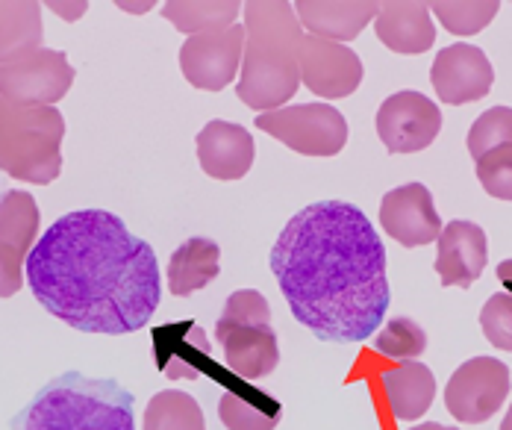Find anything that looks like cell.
Listing matches in <instances>:
<instances>
[{
    "label": "cell",
    "mask_w": 512,
    "mask_h": 430,
    "mask_svg": "<svg viewBox=\"0 0 512 430\" xmlns=\"http://www.w3.org/2000/svg\"><path fill=\"white\" fill-rule=\"evenodd\" d=\"M430 83L439 95V101L462 107L471 101H483L492 92L495 83V68L489 56L474 45L457 42L436 54L430 68Z\"/></svg>",
    "instance_id": "4fadbf2b"
},
{
    "label": "cell",
    "mask_w": 512,
    "mask_h": 430,
    "mask_svg": "<svg viewBox=\"0 0 512 430\" xmlns=\"http://www.w3.org/2000/svg\"><path fill=\"white\" fill-rule=\"evenodd\" d=\"M218 263H221V248L215 239L195 236L183 242L168 260V292L174 298L195 295L198 289H204L218 277L221 271Z\"/></svg>",
    "instance_id": "7402d4cb"
},
{
    "label": "cell",
    "mask_w": 512,
    "mask_h": 430,
    "mask_svg": "<svg viewBox=\"0 0 512 430\" xmlns=\"http://www.w3.org/2000/svg\"><path fill=\"white\" fill-rule=\"evenodd\" d=\"M380 224L404 248H424L436 242L445 227L424 183H407L392 189L380 204Z\"/></svg>",
    "instance_id": "5bb4252c"
},
{
    "label": "cell",
    "mask_w": 512,
    "mask_h": 430,
    "mask_svg": "<svg viewBox=\"0 0 512 430\" xmlns=\"http://www.w3.org/2000/svg\"><path fill=\"white\" fill-rule=\"evenodd\" d=\"M48 6H51L56 15H62V18H80L89 3H48Z\"/></svg>",
    "instance_id": "836d02e7"
},
{
    "label": "cell",
    "mask_w": 512,
    "mask_h": 430,
    "mask_svg": "<svg viewBox=\"0 0 512 430\" xmlns=\"http://www.w3.org/2000/svg\"><path fill=\"white\" fill-rule=\"evenodd\" d=\"M498 280H501L504 286H512V260H504V263L498 266Z\"/></svg>",
    "instance_id": "e575fe53"
},
{
    "label": "cell",
    "mask_w": 512,
    "mask_h": 430,
    "mask_svg": "<svg viewBox=\"0 0 512 430\" xmlns=\"http://www.w3.org/2000/svg\"><path fill=\"white\" fill-rule=\"evenodd\" d=\"M442 130V109L421 92H395L377 112V136L389 154H418Z\"/></svg>",
    "instance_id": "30bf717a"
},
{
    "label": "cell",
    "mask_w": 512,
    "mask_h": 430,
    "mask_svg": "<svg viewBox=\"0 0 512 430\" xmlns=\"http://www.w3.org/2000/svg\"><path fill=\"white\" fill-rule=\"evenodd\" d=\"M215 339L224 348V366L242 380L268 377L280 363V342L271 324H215Z\"/></svg>",
    "instance_id": "2e32d148"
},
{
    "label": "cell",
    "mask_w": 512,
    "mask_h": 430,
    "mask_svg": "<svg viewBox=\"0 0 512 430\" xmlns=\"http://www.w3.org/2000/svg\"><path fill=\"white\" fill-rule=\"evenodd\" d=\"M507 289H510V295H512V286H507Z\"/></svg>",
    "instance_id": "ab89813d"
},
{
    "label": "cell",
    "mask_w": 512,
    "mask_h": 430,
    "mask_svg": "<svg viewBox=\"0 0 512 430\" xmlns=\"http://www.w3.org/2000/svg\"><path fill=\"white\" fill-rule=\"evenodd\" d=\"M224 392L218 401V416L227 430H274L283 419V404L254 383L236 377L224 380Z\"/></svg>",
    "instance_id": "ffe728a7"
},
{
    "label": "cell",
    "mask_w": 512,
    "mask_h": 430,
    "mask_svg": "<svg viewBox=\"0 0 512 430\" xmlns=\"http://www.w3.org/2000/svg\"><path fill=\"white\" fill-rule=\"evenodd\" d=\"M256 130L280 139L304 157H336L348 145V121L330 104L280 107L256 115Z\"/></svg>",
    "instance_id": "8992f818"
},
{
    "label": "cell",
    "mask_w": 512,
    "mask_h": 430,
    "mask_svg": "<svg viewBox=\"0 0 512 430\" xmlns=\"http://www.w3.org/2000/svg\"><path fill=\"white\" fill-rule=\"evenodd\" d=\"M301 39L304 27L292 3H245V56L236 86L245 107L262 115L295 98Z\"/></svg>",
    "instance_id": "3957f363"
},
{
    "label": "cell",
    "mask_w": 512,
    "mask_h": 430,
    "mask_svg": "<svg viewBox=\"0 0 512 430\" xmlns=\"http://www.w3.org/2000/svg\"><path fill=\"white\" fill-rule=\"evenodd\" d=\"M436 271L442 286L468 289L489 263L486 233L474 221H448L436 239Z\"/></svg>",
    "instance_id": "9a60e30c"
},
{
    "label": "cell",
    "mask_w": 512,
    "mask_h": 430,
    "mask_svg": "<svg viewBox=\"0 0 512 430\" xmlns=\"http://www.w3.org/2000/svg\"><path fill=\"white\" fill-rule=\"evenodd\" d=\"M298 71L309 92L327 101L354 95L362 83V59L348 45H336L309 33L298 42Z\"/></svg>",
    "instance_id": "8fae6325"
},
{
    "label": "cell",
    "mask_w": 512,
    "mask_h": 430,
    "mask_svg": "<svg viewBox=\"0 0 512 430\" xmlns=\"http://www.w3.org/2000/svg\"><path fill=\"white\" fill-rule=\"evenodd\" d=\"M271 271L292 316L321 342H365L386 319V248L348 201H318L289 218Z\"/></svg>",
    "instance_id": "6da1fadb"
},
{
    "label": "cell",
    "mask_w": 512,
    "mask_h": 430,
    "mask_svg": "<svg viewBox=\"0 0 512 430\" xmlns=\"http://www.w3.org/2000/svg\"><path fill=\"white\" fill-rule=\"evenodd\" d=\"M145 430H206L204 410L189 392H156L145 407Z\"/></svg>",
    "instance_id": "484cf974"
},
{
    "label": "cell",
    "mask_w": 512,
    "mask_h": 430,
    "mask_svg": "<svg viewBox=\"0 0 512 430\" xmlns=\"http://www.w3.org/2000/svg\"><path fill=\"white\" fill-rule=\"evenodd\" d=\"M477 180L486 195L512 201V145H501L477 160Z\"/></svg>",
    "instance_id": "f546056e"
},
{
    "label": "cell",
    "mask_w": 512,
    "mask_h": 430,
    "mask_svg": "<svg viewBox=\"0 0 512 430\" xmlns=\"http://www.w3.org/2000/svg\"><path fill=\"white\" fill-rule=\"evenodd\" d=\"M230 324H271V307L262 292L256 289H239L227 298L218 327Z\"/></svg>",
    "instance_id": "1f68e13d"
},
{
    "label": "cell",
    "mask_w": 512,
    "mask_h": 430,
    "mask_svg": "<svg viewBox=\"0 0 512 430\" xmlns=\"http://www.w3.org/2000/svg\"><path fill=\"white\" fill-rule=\"evenodd\" d=\"M295 15L301 21V27H307L309 36L345 45L354 42L359 33L365 30V24L371 18H377L380 3L362 0V3H339V0H301L292 3Z\"/></svg>",
    "instance_id": "ac0fdd59"
},
{
    "label": "cell",
    "mask_w": 512,
    "mask_h": 430,
    "mask_svg": "<svg viewBox=\"0 0 512 430\" xmlns=\"http://www.w3.org/2000/svg\"><path fill=\"white\" fill-rule=\"evenodd\" d=\"M480 327L483 336L501 348V351H512V295L510 292H495L483 310H480Z\"/></svg>",
    "instance_id": "4dcf8cb0"
},
{
    "label": "cell",
    "mask_w": 512,
    "mask_h": 430,
    "mask_svg": "<svg viewBox=\"0 0 512 430\" xmlns=\"http://www.w3.org/2000/svg\"><path fill=\"white\" fill-rule=\"evenodd\" d=\"M12 430H136L133 395L118 380L65 372L33 395Z\"/></svg>",
    "instance_id": "277c9868"
},
{
    "label": "cell",
    "mask_w": 512,
    "mask_h": 430,
    "mask_svg": "<svg viewBox=\"0 0 512 430\" xmlns=\"http://www.w3.org/2000/svg\"><path fill=\"white\" fill-rule=\"evenodd\" d=\"M0 15H3V3H0Z\"/></svg>",
    "instance_id": "f35d334b"
},
{
    "label": "cell",
    "mask_w": 512,
    "mask_h": 430,
    "mask_svg": "<svg viewBox=\"0 0 512 430\" xmlns=\"http://www.w3.org/2000/svg\"><path fill=\"white\" fill-rule=\"evenodd\" d=\"M510 395V369L495 357H474L462 363L445 386L448 413L465 425L489 422Z\"/></svg>",
    "instance_id": "ba28073f"
},
{
    "label": "cell",
    "mask_w": 512,
    "mask_h": 430,
    "mask_svg": "<svg viewBox=\"0 0 512 430\" xmlns=\"http://www.w3.org/2000/svg\"><path fill=\"white\" fill-rule=\"evenodd\" d=\"M198 160L215 180H242L256 157L254 136L233 121H209L195 139Z\"/></svg>",
    "instance_id": "e0dca14e"
},
{
    "label": "cell",
    "mask_w": 512,
    "mask_h": 430,
    "mask_svg": "<svg viewBox=\"0 0 512 430\" xmlns=\"http://www.w3.org/2000/svg\"><path fill=\"white\" fill-rule=\"evenodd\" d=\"M245 56V27L233 24L224 30H209L189 36L180 48V71L183 77L204 92H221L239 77Z\"/></svg>",
    "instance_id": "9c48e42d"
},
{
    "label": "cell",
    "mask_w": 512,
    "mask_h": 430,
    "mask_svg": "<svg viewBox=\"0 0 512 430\" xmlns=\"http://www.w3.org/2000/svg\"><path fill=\"white\" fill-rule=\"evenodd\" d=\"M427 6H430V15H436L445 24V30L454 36H477L501 12L498 0H477V3L439 0V3H427Z\"/></svg>",
    "instance_id": "4316f807"
},
{
    "label": "cell",
    "mask_w": 512,
    "mask_h": 430,
    "mask_svg": "<svg viewBox=\"0 0 512 430\" xmlns=\"http://www.w3.org/2000/svg\"><path fill=\"white\" fill-rule=\"evenodd\" d=\"M39 207L30 192L9 189L0 198V242L12 245L18 254L30 257L33 245L39 242Z\"/></svg>",
    "instance_id": "cb8c5ba5"
},
{
    "label": "cell",
    "mask_w": 512,
    "mask_h": 430,
    "mask_svg": "<svg viewBox=\"0 0 512 430\" xmlns=\"http://www.w3.org/2000/svg\"><path fill=\"white\" fill-rule=\"evenodd\" d=\"M27 283L53 319L103 336L136 333L162 298L154 248L106 210L53 221L27 257Z\"/></svg>",
    "instance_id": "7a4b0ae2"
},
{
    "label": "cell",
    "mask_w": 512,
    "mask_h": 430,
    "mask_svg": "<svg viewBox=\"0 0 512 430\" xmlns=\"http://www.w3.org/2000/svg\"><path fill=\"white\" fill-rule=\"evenodd\" d=\"M118 6H121L124 12H148L154 3H118Z\"/></svg>",
    "instance_id": "d590c367"
},
{
    "label": "cell",
    "mask_w": 512,
    "mask_h": 430,
    "mask_svg": "<svg viewBox=\"0 0 512 430\" xmlns=\"http://www.w3.org/2000/svg\"><path fill=\"white\" fill-rule=\"evenodd\" d=\"M501 430H512V407H510V410H507L504 422H501Z\"/></svg>",
    "instance_id": "74e56055"
},
{
    "label": "cell",
    "mask_w": 512,
    "mask_h": 430,
    "mask_svg": "<svg viewBox=\"0 0 512 430\" xmlns=\"http://www.w3.org/2000/svg\"><path fill=\"white\" fill-rule=\"evenodd\" d=\"M74 86L68 56L53 48L0 65V95L15 107H53Z\"/></svg>",
    "instance_id": "52a82bcc"
},
{
    "label": "cell",
    "mask_w": 512,
    "mask_h": 430,
    "mask_svg": "<svg viewBox=\"0 0 512 430\" xmlns=\"http://www.w3.org/2000/svg\"><path fill=\"white\" fill-rule=\"evenodd\" d=\"M156 369L171 380H224L212 360L209 336L198 322H171L151 330Z\"/></svg>",
    "instance_id": "7c38bea8"
},
{
    "label": "cell",
    "mask_w": 512,
    "mask_h": 430,
    "mask_svg": "<svg viewBox=\"0 0 512 430\" xmlns=\"http://www.w3.org/2000/svg\"><path fill=\"white\" fill-rule=\"evenodd\" d=\"M42 51V3H3L0 65Z\"/></svg>",
    "instance_id": "603a6c76"
},
{
    "label": "cell",
    "mask_w": 512,
    "mask_h": 430,
    "mask_svg": "<svg viewBox=\"0 0 512 430\" xmlns=\"http://www.w3.org/2000/svg\"><path fill=\"white\" fill-rule=\"evenodd\" d=\"M21 266H27V257L18 254L12 245L0 242V298H12L21 289V280L27 277Z\"/></svg>",
    "instance_id": "d6a6232c"
},
{
    "label": "cell",
    "mask_w": 512,
    "mask_h": 430,
    "mask_svg": "<svg viewBox=\"0 0 512 430\" xmlns=\"http://www.w3.org/2000/svg\"><path fill=\"white\" fill-rule=\"evenodd\" d=\"M374 30L389 51L404 56L424 54L436 42V27L427 3H380Z\"/></svg>",
    "instance_id": "d6986e66"
},
{
    "label": "cell",
    "mask_w": 512,
    "mask_h": 430,
    "mask_svg": "<svg viewBox=\"0 0 512 430\" xmlns=\"http://www.w3.org/2000/svg\"><path fill=\"white\" fill-rule=\"evenodd\" d=\"M374 348L389 360H418L427 351V333L418 322L398 316L374 336Z\"/></svg>",
    "instance_id": "83f0119b"
},
{
    "label": "cell",
    "mask_w": 512,
    "mask_h": 430,
    "mask_svg": "<svg viewBox=\"0 0 512 430\" xmlns=\"http://www.w3.org/2000/svg\"><path fill=\"white\" fill-rule=\"evenodd\" d=\"M383 395L398 422H415L436 398V377L424 363L407 360L383 375Z\"/></svg>",
    "instance_id": "44dd1931"
},
{
    "label": "cell",
    "mask_w": 512,
    "mask_h": 430,
    "mask_svg": "<svg viewBox=\"0 0 512 430\" xmlns=\"http://www.w3.org/2000/svg\"><path fill=\"white\" fill-rule=\"evenodd\" d=\"M245 3L236 0H218V3H189V0H171L162 6V18H168L183 36L192 33H209L233 27Z\"/></svg>",
    "instance_id": "d4e9b609"
},
{
    "label": "cell",
    "mask_w": 512,
    "mask_h": 430,
    "mask_svg": "<svg viewBox=\"0 0 512 430\" xmlns=\"http://www.w3.org/2000/svg\"><path fill=\"white\" fill-rule=\"evenodd\" d=\"M410 430H460V428H445V425H439V422H421V425H415Z\"/></svg>",
    "instance_id": "8d00e7d4"
},
{
    "label": "cell",
    "mask_w": 512,
    "mask_h": 430,
    "mask_svg": "<svg viewBox=\"0 0 512 430\" xmlns=\"http://www.w3.org/2000/svg\"><path fill=\"white\" fill-rule=\"evenodd\" d=\"M65 118L56 107H15L0 95V171L48 186L62 171Z\"/></svg>",
    "instance_id": "5b68a950"
},
{
    "label": "cell",
    "mask_w": 512,
    "mask_h": 430,
    "mask_svg": "<svg viewBox=\"0 0 512 430\" xmlns=\"http://www.w3.org/2000/svg\"><path fill=\"white\" fill-rule=\"evenodd\" d=\"M512 145V109L510 107H492L483 115H477V121L468 130V154L474 162L486 157L489 151Z\"/></svg>",
    "instance_id": "f1b7e54d"
}]
</instances>
